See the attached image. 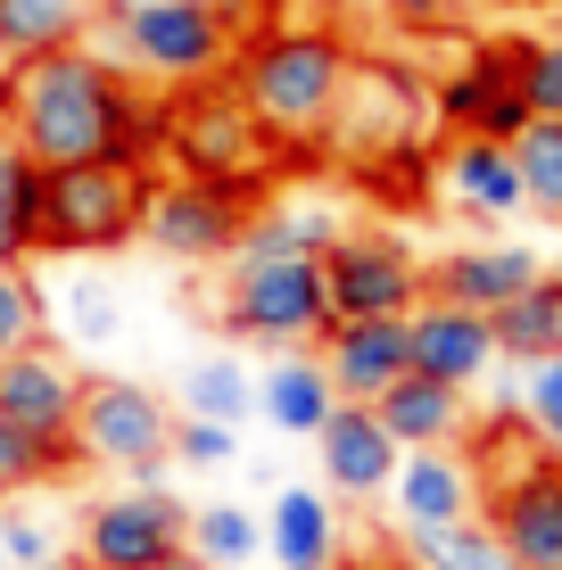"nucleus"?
<instances>
[{
  "instance_id": "1",
  "label": "nucleus",
  "mask_w": 562,
  "mask_h": 570,
  "mask_svg": "<svg viewBox=\"0 0 562 570\" xmlns=\"http://www.w3.org/2000/svg\"><path fill=\"white\" fill-rule=\"evenodd\" d=\"M0 116L33 166H166V91L132 83L100 42L0 67Z\"/></svg>"
},
{
  "instance_id": "18",
  "label": "nucleus",
  "mask_w": 562,
  "mask_h": 570,
  "mask_svg": "<svg viewBox=\"0 0 562 570\" xmlns=\"http://www.w3.org/2000/svg\"><path fill=\"white\" fill-rule=\"evenodd\" d=\"M323 372H332V389L347 405H373L381 389H397L405 372H414V331H405V314H373V323H332L315 340Z\"/></svg>"
},
{
  "instance_id": "45",
  "label": "nucleus",
  "mask_w": 562,
  "mask_h": 570,
  "mask_svg": "<svg viewBox=\"0 0 562 570\" xmlns=\"http://www.w3.org/2000/svg\"><path fill=\"white\" fill-rule=\"evenodd\" d=\"M554 17H562V0H554Z\"/></svg>"
},
{
  "instance_id": "33",
  "label": "nucleus",
  "mask_w": 562,
  "mask_h": 570,
  "mask_svg": "<svg viewBox=\"0 0 562 570\" xmlns=\"http://www.w3.org/2000/svg\"><path fill=\"white\" fill-rule=\"evenodd\" d=\"M33 340H50V306H42V289H33L26 265H0V364H9L17 347H33Z\"/></svg>"
},
{
  "instance_id": "16",
  "label": "nucleus",
  "mask_w": 562,
  "mask_h": 570,
  "mask_svg": "<svg viewBox=\"0 0 562 570\" xmlns=\"http://www.w3.org/2000/svg\"><path fill=\"white\" fill-rule=\"evenodd\" d=\"M397 463H405V446L390 439V422H381L373 405H339V414L315 430V471H323V488H332L339 504H381L397 488Z\"/></svg>"
},
{
  "instance_id": "40",
  "label": "nucleus",
  "mask_w": 562,
  "mask_h": 570,
  "mask_svg": "<svg viewBox=\"0 0 562 570\" xmlns=\"http://www.w3.org/2000/svg\"><path fill=\"white\" fill-rule=\"evenodd\" d=\"M42 570H83V554H50Z\"/></svg>"
},
{
  "instance_id": "5",
  "label": "nucleus",
  "mask_w": 562,
  "mask_h": 570,
  "mask_svg": "<svg viewBox=\"0 0 562 570\" xmlns=\"http://www.w3.org/2000/svg\"><path fill=\"white\" fill-rule=\"evenodd\" d=\"M166 174H199V183H231L248 199H265V183L282 174V149L265 141V125L231 91V75L166 91Z\"/></svg>"
},
{
  "instance_id": "13",
  "label": "nucleus",
  "mask_w": 562,
  "mask_h": 570,
  "mask_svg": "<svg viewBox=\"0 0 562 570\" xmlns=\"http://www.w3.org/2000/svg\"><path fill=\"white\" fill-rule=\"evenodd\" d=\"M431 199L463 215L472 232H496V224H521L530 215V190H521V166H513V141H438L431 149Z\"/></svg>"
},
{
  "instance_id": "27",
  "label": "nucleus",
  "mask_w": 562,
  "mask_h": 570,
  "mask_svg": "<svg viewBox=\"0 0 562 570\" xmlns=\"http://www.w3.org/2000/svg\"><path fill=\"white\" fill-rule=\"evenodd\" d=\"M257 405V372L240 356H190L183 381H174V414H199V422H248Z\"/></svg>"
},
{
  "instance_id": "21",
  "label": "nucleus",
  "mask_w": 562,
  "mask_h": 570,
  "mask_svg": "<svg viewBox=\"0 0 562 570\" xmlns=\"http://www.w3.org/2000/svg\"><path fill=\"white\" fill-rule=\"evenodd\" d=\"M265 562L274 570H339V497L289 480L265 504Z\"/></svg>"
},
{
  "instance_id": "23",
  "label": "nucleus",
  "mask_w": 562,
  "mask_h": 570,
  "mask_svg": "<svg viewBox=\"0 0 562 570\" xmlns=\"http://www.w3.org/2000/svg\"><path fill=\"white\" fill-rule=\"evenodd\" d=\"M339 389H332V372H323V356L315 347H298V356H274L257 372V414L282 430V439H315L323 422L339 414Z\"/></svg>"
},
{
  "instance_id": "9",
  "label": "nucleus",
  "mask_w": 562,
  "mask_h": 570,
  "mask_svg": "<svg viewBox=\"0 0 562 570\" xmlns=\"http://www.w3.org/2000/svg\"><path fill=\"white\" fill-rule=\"evenodd\" d=\"M323 289H332V323L414 314L431 298V257H422L397 224H347L339 240L323 248Z\"/></svg>"
},
{
  "instance_id": "22",
  "label": "nucleus",
  "mask_w": 562,
  "mask_h": 570,
  "mask_svg": "<svg viewBox=\"0 0 562 570\" xmlns=\"http://www.w3.org/2000/svg\"><path fill=\"white\" fill-rule=\"evenodd\" d=\"M373 414L390 422V439L405 446V455H422V446H472V389H447V381H422V372H405L397 389H381Z\"/></svg>"
},
{
  "instance_id": "31",
  "label": "nucleus",
  "mask_w": 562,
  "mask_h": 570,
  "mask_svg": "<svg viewBox=\"0 0 562 570\" xmlns=\"http://www.w3.org/2000/svg\"><path fill=\"white\" fill-rule=\"evenodd\" d=\"M513 166H521V190H530V215L562 232V116H530L513 132Z\"/></svg>"
},
{
  "instance_id": "17",
  "label": "nucleus",
  "mask_w": 562,
  "mask_h": 570,
  "mask_svg": "<svg viewBox=\"0 0 562 570\" xmlns=\"http://www.w3.org/2000/svg\"><path fill=\"white\" fill-rule=\"evenodd\" d=\"M414 331V372L422 381H447V389H480L496 364V314H472V306H447V298H422L405 314Z\"/></svg>"
},
{
  "instance_id": "34",
  "label": "nucleus",
  "mask_w": 562,
  "mask_h": 570,
  "mask_svg": "<svg viewBox=\"0 0 562 570\" xmlns=\"http://www.w3.org/2000/svg\"><path fill=\"white\" fill-rule=\"evenodd\" d=\"M513 405H521V430H530L546 455H562V356H546V364L521 372Z\"/></svg>"
},
{
  "instance_id": "36",
  "label": "nucleus",
  "mask_w": 562,
  "mask_h": 570,
  "mask_svg": "<svg viewBox=\"0 0 562 570\" xmlns=\"http://www.w3.org/2000/svg\"><path fill=\"white\" fill-rule=\"evenodd\" d=\"M58 306H67V331H75L83 347L116 340V289H108V282H91V273H83V282H67V298H58Z\"/></svg>"
},
{
  "instance_id": "15",
  "label": "nucleus",
  "mask_w": 562,
  "mask_h": 570,
  "mask_svg": "<svg viewBox=\"0 0 562 570\" xmlns=\"http://www.w3.org/2000/svg\"><path fill=\"white\" fill-rule=\"evenodd\" d=\"M83 381L91 372L67 356L58 340H33L0 364V422L33 430V439H75V414H83Z\"/></svg>"
},
{
  "instance_id": "3",
  "label": "nucleus",
  "mask_w": 562,
  "mask_h": 570,
  "mask_svg": "<svg viewBox=\"0 0 562 570\" xmlns=\"http://www.w3.org/2000/svg\"><path fill=\"white\" fill-rule=\"evenodd\" d=\"M100 50L149 91H190V83L231 75L240 33H231V17L216 0H108Z\"/></svg>"
},
{
  "instance_id": "26",
  "label": "nucleus",
  "mask_w": 562,
  "mask_h": 570,
  "mask_svg": "<svg viewBox=\"0 0 562 570\" xmlns=\"http://www.w3.org/2000/svg\"><path fill=\"white\" fill-rule=\"evenodd\" d=\"M496 356H505L513 372L562 356V282L554 273H538L530 289H513V298L496 306Z\"/></svg>"
},
{
  "instance_id": "41",
  "label": "nucleus",
  "mask_w": 562,
  "mask_h": 570,
  "mask_svg": "<svg viewBox=\"0 0 562 570\" xmlns=\"http://www.w3.org/2000/svg\"><path fill=\"white\" fill-rule=\"evenodd\" d=\"M158 570H207L199 554H174V562H158Z\"/></svg>"
},
{
  "instance_id": "38",
  "label": "nucleus",
  "mask_w": 562,
  "mask_h": 570,
  "mask_svg": "<svg viewBox=\"0 0 562 570\" xmlns=\"http://www.w3.org/2000/svg\"><path fill=\"white\" fill-rule=\"evenodd\" d=\"M0 554H9V570H42L58 546H50V529L33 513H0Z\"/></svg>"
},
{
  "instance_id": "11",
  "label": "nucleus",
  "mask_w": 562,
  "mask_h": 570,
  "mask_svg": "<svg viewBox=\"0 0 562 570\" xmlns=\"http://www.w3.org/2000/svg\"><path fill=\"white\" fill-rule=\"evenodd\" d=\"M248 190L231 183H199V174H158L149 190V215H141V240L158 248L166 265H231L248 232Z\"/></svg>"
},
{
  "instance_id": "7",
  "label": "nucleus",
  "mask_w": 562,
  "mask_h": 570,
  "mask_svg": "<svg viewBox=\"0 0 562 570\" xmlns=\"http://www.w3.org/2000/svg\"><path fill=\"white\" fill-rule=\"evenodd\" d=\"M42 257H116L141 240L158 166H42Z\"/></svg>"
},
{
  "instance_id": "30",
  "label": "nucleus",
  "mask_w": 562,
  "mask_h": 570,
  "mask_svg": "<svg viewBox=\"0 0 562 570\" xmlns=\"http://www.w3.org/2000/svg\"><path fill=\"white\" fill-rule=\"evenodd\" d=\"M67 471H83V446L75 439H33V430L0 422V504L33 497L42 480H67Z\"/></svg>"
},
{
  "instance_id": "44",
  "label": "nucleus",
  "mask_w": 562,
  "mask_h": 570,
  "mask_svg": "<svg viewBox=\"0 0 562 570\" xmlns=\"http://www.w3.org/2000/svg\"><path fill=\"white\" fill-rule=\"evenodd\" d=\"M0 570H9V554H0Z\"/></svg>"
},
{
  "instance_id": "39",
  "label": "nucleus",
  "mask_w": 562,
  "mask_h": 570,
  "mask_svg": "<svg viewBox=\"0 0 562 570\" xmlns=\"http://www.w3.org/2000/svg\"><path fill=\"white\" fill-rule=\"evenodd\" d=\"M26 166V149H17V132H9V116H0V190H9V174Z\"/></svg>"
},
{
  "instance_id": "29",
  "label": "nucleus",
  "mask_w": 562,
  "mask_h": 570,
  "mask_svg": "<svg viewBox=\"0 0 562 570\" xmlns=\"http://www.w3.org/2000/svg\"><path fill=\"white\" fill-rule=\"evenodd\" d=\"M190 554L207 570H257L265 562V513H248V504H190Z\"/></svg>"
},
{
  "instance_id": "42",
  "label": "nucleus",
  "mask_w": 562,
  "mask_h": 570,
  "mask_svg": "<svg viewBox=\"0 0 562 570\" xmlns=\"http://www.w3.org/2000/svg\"><path fill=\"white\" fill-rule=\"evenodd\" d=\"M339 9H381V0H339Z\"/></svg>"
},
{
  "instance_id": "2",
  "label": "nucleus",
  "mask_w": 562,
  "mask_h": 570,
  "mask_svg": "<svg viewBox=\"0 0 562 570\" xmlns=\"http://www.w3.org/2000/svg\"><path fill=\"white\" fill-rule=\"evenodd\" d=\"M356 75V42L339 26H265L231 50V91L265 125V141L282 149V166H306L332 141V116Z\"/></svg>"
},
{
  "instance_id": "10",
  "label": "nucleus",
  "mask_w": 562,
  "mask_h": 570,
  "mask_svg": "<svg viewBox=\"0 0 562 570\" xmlns=\"http://www.w3.org/2000/svg\"><path fill=\"white\" fill-rule=\"evenodd\" d=\"M75 554H83V570H158L190 554V504L174 488H108L83 504Z\"/></svg>"
},
{
  "instance_id": "8",
  "label": "nucleus",
  "mask_w": 562,
  "mask_h": 570,
  "mask_svg": "<svg viewBox=\"0 0 562 570\" xmlns=\"http://www.w3.org/2000/svg\"><path fill=\"white\" fill-rule=\"evenodd\" d=\"M75 446L83 463L116 471L125 488H166L174 480V397L125 372H91L83 414H75Z\"/></svg>"
},
{
  "instance_id": "19",
  "label": "nucleus",
  "mask_w": 562,
  "mask_h": 570,
  "mask_svg": "<svg viewBox=\"0 0 562 570\" xmlns=\"http://www.w3.org/2000/svg\"><path fill=\"white\" fill-rule=\"evenodd\" d=\"M538 273H546V257H538V248L480 232V240H455V248H438V257H431V298L472 306V314H496L513 289H530Z\"/></svg>"
},
{
  "instance_id": "43",
  "label": "nucleus",
  "mask_w": 562,
  "mask_h": 570,
  "mask_svg": "<svg viewBox=\"0 0 562 570\" xmlns=\"http://www.w3.org/2000/svg\"><path fill=\"white\" fill-rule=\"evenodd\" d=\"M546 273H554V282H562V248H554V265H546Z\"/></svg>"
},
{
  "instance_id": "20",
  "label": "nucleus",
  "mask_w": 562,
  "mask_h": 570,
  "mask_svg": "<svg viewBox=\"0 0 562 570\" xmlns=\"http://www.w3.org/2000/svg\"><path fill=\"white\" fill-rule=\"evenodd\" d=\"M397 529H447L463 513H480V463L463 446H422V455L397 463Z\"/></svg>"
},
{
  "instance_id": "4",
  "label": "nucleus",
  "mask_w": 562,
  "mask_h": 570,
  "mask_svg": "<svg viewBox=\"0 0 562 570\" xmlns=\"http://www.w3.org/2000/svg\"><path fill=\"white\" fill-rule=\"evenodd\" d=\"M431 83H422L405 58H364L356 50V75H347V100L332 116V141H323V157L347 174H390V166H431Z\"/></svg>"
},
{
  "instance_id": "35",
  "label": "nucleus",
  "mask_w": 562,
  "mask_h": 570,
  "mask_svg": "<svg viewBox=\"0 0 562 570\" xmlns=\"http://www.w3.org/2000/svg\"><path fill=\"white\" fill-rule=\"evenodd\" d=\"M240 455V422H199V414H174V463L183 471H224Z\"/></svg>"
},
{
  "instance_id": "28",
  "label": "nucleus",
  "mask_w": 562,
  "mask_h": 570,
  "mask_svg": "<svg viewBox=\"0 0 562 570\" xmlns=\"http://www.w3.org/2000/svg\"><path fill=\"white\" fill-rule=\"evenodd\" d=\"M405 562L414 570H513V554L489 529V513H463L447 529H405Z\"/></svg>"
},
{
  "instance_id": "32",
  "label": "nucleus",
  "mask_w": 562,
  "mask_h": 570,
  "mask_svg": "<svg viewBox=\"0 0 562 570\" xmlns=\"http://www.w3.org/2000/svg\"><path fill=\"white\" fill-rule=\"evenodd\" d=\"M505 67L513 91L530 100V116H562V33H505Z\"/></svg>"
},
{
  "instance_id": "25",
  "label": "nucleus",
  "mask_w": 562,
  "mask_h": 570,
  "mask_svg": "<svg viewBox=\"0 0 562 570\" xmlns=\"http://www.w3.org/2000/svg\"><path fill=\"white\" fill-rule=\"evenodd\" d=\"M339 232H347V224H339L323 199H257L231 257H323Z\"/></svg>"
},
{
  "instance_id": "24",
  "label": "nucleus",
  "mask_w": 562,
  "mask_h": 570,
  "mask_svg": "<svg viewBox=\"0 0 562 570\" xmlns=\"http://www.w3.org/2000/svg\"><path fill=\"white\" fill-rule=\"evenodd\" d=\"M100 17H108V0H0V67L91 42Z\"/></svg>"
},
{
  "instance_id": "37",
  "label": "nucleus",
  "mask_w": 562,
  "mask_h": 570,
  "mask_svg": "<svg viewBox=\"0 0 562 570\" xmlns=\"http://www.w3.org/2000/svg\"><path fill=\"white\" fill-rule=\"evenodd\" d=\"M381 17H390L405 42H438V33H463V0H381Z\"/></svg>"
},
{
  "instance_id": "12",
  "label": "nucleus",
  "mask_w": 562,
  "mask_h": 570,
  "mask_svg": "<svg viewBox=\"0 0 562 570\" xmlns=\"http://www.w3.org/2000/svg\"><path fill=\"white\" fill-rule=\"evenodd\" d=\"M480 513L505 538L513 570H562V455H521L513 471H480Z\"/></svg>"
},
{
  "instance_id": "14",
  "label": "nucleus",
  "mask_w": 562,
  "mask_h": 570,
  "mask_svg": "<svg viewBox=\"0 0 562 570\" xmlns=\"http://www.w3.org/2000/svg\"><path fill=\"white\" fill-rule=\"evenodd\" d=\"M431 116H438V141H513L521 125H530V100L513 91V67L496 42L463 50V67H447L431 83Z\"/></svg>"
},
{
  "instance_id": "6",
  "label": "nucleus",
  "mask_w": 562,
  "mask_h": 570,
  "mask_svg": "<svg viewBox=\"0 0 562 570\" xmlns=\"http://www.w3.org/2000/svg\"><path fill=\"white\" fill-rule=\"evenodd\" d=\"M216 323L248 347L298 356L332 331V289H323V257H231L216 282Z\"/></svg>"
}]
</instances>
